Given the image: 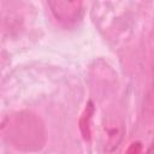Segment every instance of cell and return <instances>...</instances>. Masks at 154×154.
<instances>
[{"label": "cell", "mask_w": 154, "mask_h": 154, "mask_svg": "<svg viewBox=\"0 0 154 154\" xmlns=\"http://www.w3.org/2000/svg\"><path fill=\"white\" fill-rule=\"evenodd\" d=\"M2 137L18 149H38L45 143V128L35 116L17 113L8 117L1 126Z\"/></svg>", "instance_id": "obj_1"}, {"label": "cell", "mask_w": 154, "mask_h": 154, "mask_svg": "<svg viewBox=\"0 0 154 154\" xmlns=\"http://www.w3.org/2000/svg\"><path fill=\"white\" fill-rule=\"evenodd\" d=\"M54 17L63 23H73L82 16V2L81 1H49Z\"/></svg>", "instance_id": "obj_2"}, {"label": "cell", "mask_w": 154, "mask_h": 154, "mask_svg": "<svg viewBox=\"0 0 154 154\" xmlns=\"http://www.w3.org/2000/svg\"><path fill=\"white\" fill-rule=\"evenodd\" d=\"M106 128V135H103L106 137V142H105V147H108L109 144L112 146V148L118 146V142L120 140L122 136V125L116 123V120H109L106 123L105 125Z\"/></svg>", "instance_id": "obj_3"}]
</instances>
